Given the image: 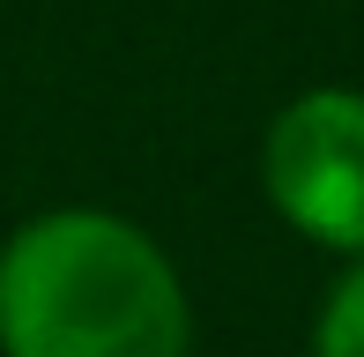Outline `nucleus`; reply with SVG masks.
Returning a JSON list of instances; mask_svg holds the SVG:
<instances>
[{"instance_id": "3", "label": "nucleus", "mask_w": 364, "mask_h": 357, "mask_svg": "<svg viewBox=\"0 0 364 357\" xmlns=\"http://www.w3.org/2000/svg\"><path fill=\"white\" fill-rule=\"evenodd\" d=\"M312 357H364V261L335 283L320 313V335H312Z\"/></svg>"}, {"instance_id": "2", "label": "nucleus", "mask_w": 364, "mask_h": 357, "mask_svg": "<svg viewBox=\"0 0 364 357\" xmlns=\"http://www.w3.org/2000/svg\"><path fill=\"white\" fill-rule=\"evenodd\" d=\"M275 208L305 238L342 253H364V97L357 90H312L275 112L260 149Z\"/></svg>"}, {"instance_id": "1", "label": "nucleus", "mask_w": 364, "mask_h": 357, "mask_svg": "<svg viewBox=\"0 0 364 357\" xmlns=\"http://www.w3.org/2000/svg\"><path fill=\"white\" fill-rule=\"evenodd\" d=\"M8 357H186L193 313L156 238L97 208L38 216L0 246Z\"/></svg>"}]
</instances>
